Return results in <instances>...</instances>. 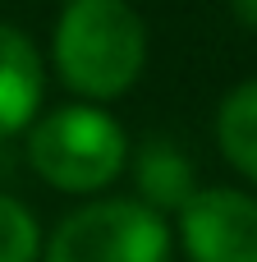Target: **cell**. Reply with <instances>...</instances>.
<instances>
[{
    "mask_svg": "<svg viewBox=\"0 0 257 262\" xmlns=\"http://www.w3.org/2000/svg\"><path fill=\"white\" fill-rule=\"evenodd\" d=\"M179 235L193 262H257V198L239 189H198L179 207Z\"/></svg>",
    "mask_w": 257,
    "mask_h": 262,
    "instance_id": "cell-4",
    "label": "cell"
},
{
    "mask_svg": "<svg viewBox=\"0 0 257 262\" xmlns=\"http://www.w3.org/2000/svg\"><path fill=\"white\" fill-rule=\"evenodd\" d=\"M138 193L152 212H179L198 189H193V166L170 147V143H147L133 161Z\"/></svg>",
    "mask_w": 257,
    "mask_h": 262,
    "instance_id": "cell-6",
    "label": "cell"
},
{
    "mask_svg": "<svg viewBox=\"0 0 257 262\" xmlns=\"http://www.w3.org/2000/svg\"><path fill=\"white\" fill-rule=\"evenodd\" d=\"M46 262H170V226L138 198H101L55 226Z\"/></svg>",
    "mask_w": 257,
    "mask_h": 262,
    "instance_id": "cell-3",
    "label": "cell"
},
{
    "mask_svg": "<svg viewBox=\"0 0 257 262\" xmlns=\"http://www.w3.org/2000/svg\"><path fill=\"white\" fill-rule=\"evenodd\" d=\"M37 249H41V235L32 212L18 198L0 193V262H37Z\"/></svg>",
    "mask_w": 257,
    "mask_h": 262,
    "instance_id": "cell-8",
    "label": "cell"
},
{
    "mask_svg": "<svg viewBox=\"0 0 257 262\" xmlns=\"http://www.w3.org/2000/svg\"><path fill=\"white\" fill-rule=\"evenodd\" d=\"M235 14H239L248 28H257V0H235Z\"/></svg>",
    "mask_w": 257,
    "mask_h": 262,
    "instance_id": "cell-9",
    "label": "cell"
},
{
    "mask_svg": "<svg viewBox=\"0 0 257 262\" xmlns=\"http://www.w3.org/2000/svg\"><path fill=\"white\" fill-rule=\"evenodd\" d=\"M37 106H41V60H37V46L14 23H0V138L28 129Z\"/></svg>",
    "mask_w": 257,
    "mask_h": 262,
    "instance_id": "cell-5",
    "label": "cell"
},
{
    "mask_svg": "<svg viewBox=\"0 0 257 262\" xmlns=\"http://www.w3.org/2000/svg\"><path fill=\"white\" fill-rule=\"evenodd\" d=\"M216 143L235 170L257 180V78L239 83L216 111Z\"/></svg>",
    "mask_w": 257,
    "mask_h": 262,
    "instance_id": "cell-7",
    "label": "cell"
},
{
    "mask_svg": "<svg viewBox=\"0 0 257 262\" xmlns=\"http://www.w3.org/2000/svg\"><path fill=\"white\" fill-rule=\"evenodd\" d=\"M147 28L129 0H69L55 23V69L78 97L106 101L138 83Z\"/></svg>",
    "mask_w": 257,
    "mask_h": 262,
    "instance_id": "cell-1",
    "label": "cell"
},
{
    "mask_svg": "<svg viewBox=\"0 0 257 262\" xmlns=\"http://www.w3.org/2000/svg\"><path fill=\"white\" fill-rule=\"evenodd\" d=\"M28 157L51 189L92 193L106 189L129 157L124 129L97 106H60L28 134Z\"/></svg>",
    "mask_w": 257,
    "mask_h": 262,
    "instance_id": "cell-2",
    "label": "cell"
}]
</instances>
